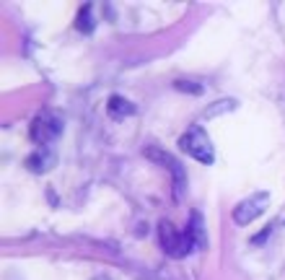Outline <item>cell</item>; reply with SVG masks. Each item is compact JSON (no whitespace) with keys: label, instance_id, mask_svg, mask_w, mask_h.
Here are the masks:
<instances>
[{"label":"cell","instance_id":"1","mask_svg":"<svg viewBox=\"0 0 285 280\" xmlns=\"http://www.w3.org/2000/svg\"><path fill=\"white\" fill-rule=\"evenodd\" d=\"M205 233H202V218L200 213H192L187 231H177V226L171 221H158V244L169 257H187L189 252H195L197 247H202Z\"/></svg>","mask_w":285,"mask_h":280},{"label":"cell","instance_id":"2","mask_svg":"<svg viewBox=\"0 0 285 280\" xmlns=\"http://www.w3.org/2000/svg\"><path fill=\"white\" fill-rule=\"evenodd\" d=\"M179 148L187 153V156H192L195 161H200V164L210 166L215 161V151H213V143H210L207 132L202 127H189L184 135L179 138Z\"/></svg>","mask_w":285,"mask_h":280},{"label":"cell","instance_id":"3","mask_svg":"<svg viewBox=\"0 0 285 280\" xmlns=\"http://www.w3.org/2000/svg\"><path fill=\"white\" fill-rule=\"evenodd\" d=\"M60 132H62V120L52 112H39L36 120L31 122V130H29L31 140L36 146H50Z\"/></svg>","mask_w":285,"mask_h":280},{"label":"cell","instance_id":"4","mask_svg":"<svg viewBox=\"0 0 285 280\" xmlns=\"http://www.w3.org/2000/svg\"><path fill=\"white\" fill-rule=\"evenodd\" d=\"M267 203H270V195L267 192H257L252 197H246V200H241L233 207V223H238V226L252 223L254 218H259V215L264 213Z\"/></svg>","mask_w":285,"mask_h":280},{"label":"cell","instance_id":"5","mask_svg":"<svg viewBox=\"0 0 285 280\" xmlns=\"http://www.w3.org/2000/svg\"><path fill=\"white\" fill-rule=\"evenodd\" d=\"M143 156L145 158H151L153 164H161V166H166V171H171L174 179H177V195L184 192V182H187V177H184V169H181V164L174 156H169L166 151H161V148H155V146H148L143 151Z\"/></svg>","mask_w":285,"mask_h":280},{"label":"cell","instance_id":"6","mask_svg":"<svg viewBox=\"0 0 285 280\" xmlns=\"http://www.w3.org/2000/svg\"><path fill=\"white\" fill-rule=\"evenodd\" d=\"M106 114L112 117V120H125V117L135 114V106L127 102V99L114 94V96H109V102H106Z\"/></svg>","mask_w":285,"mask_h":280},{"label":"cell","instance_id":"7","mask_svg":"<svg viewBox=\"0 0 285 280\" xmlns=\"http://www.w3.org/2000/svg\"><path fill=\"white\" fill-rule=\"evenodd\" d=\"M231 109H236V102H233V99H223V102H218V104L210 106V109L205 112V117H218V114L231 112Z\"/></svg>","mask_w":285,"mask_h":280},{"label":"cell","instance_id":"8","mask_svg":"<svg viewBox=\"0 0 285 280\" xmlns=\"http://www.w3.org/2000/svg\"><path fill=\"white\" fill-rule=\"evenodd\" d=\"M76 24H78L80 31H91V29H94V24H91V5H83V8H80Z\"/></svg>","mask_w":285,"mask_h":280},{"label":"cell","instance_id":"9","mask_svg":"<svg viewBox=\"0 0 285 280\" xmlns=\"http://www.w3.org/2000/svg\"><path fill=\"white\" fill-rule=\"evenodd\" d=\"M174 88H177V91H184V94H202V86L200 83H189V80H177Z\"/></svg>","mask_w":285,"mask_h":280}]
</instances>
